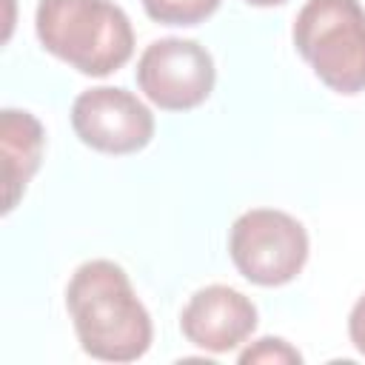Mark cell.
<instances>
[{
  "label": "cell",
  "instance_id": "cell-1",
  "mask_svg": "<svg viewBox=\"0 0 365 365\" xmlns=\"http://www.w3.org/2000/svg\"><path fill=\"white\" fill-rule=\"evenodd\" d=\"M66 308L80 348L94 359L134 362L151 348V317L111 259H88L71 274Z\"/></svg>",
  "mask_w": 365,
  "mask_h": 365
},
{
  "label": "cell",
  "instance_id": "cell-2",
  "mask_svg": "<svg viewBox=\"0 0 365 365\" xmlns=\"http://www.w3.org/2000/svg\"><path fill=\"white\" fill-rule=\"evenodd\" d=\"M34 29L48 54L88 77H106L134 54L131 20L111 0H40Z\"/></svg>",
  "mask_w": 365,
  "mask_h": 365
},
{
  "label": "cell",
  "instance_id": "cell-3",
  "mask_svg": "<svg viewBox=\"0 0 365 365\" xmlns=\"http://www.w3.org/2000/svg\"><path fill=\"white\" fill-rule=\"evenodd\" d=\"M291 34L297 51L331 91H365V9L359 0H308Z\"/></svg>",
  "mask_w": 365,
  "mask_h": 365
},
{
  "label": "cell",
  "instance_id": "cell-4",
  "mask_svg": "<svg viewBox=\"0 0 365 365\" xmlns=\"http://www.w3.org/2000/svg\"><path fill=\"white\" fill-rule=\"evenodd\" d=\"M228 254L248 282L277 288L305 268L308 231L297 217L279 208H251L234 220Z\"/></svg>",
  "mask_w": 365,
  "mask_h": 365
},
{
  "label": "cell",
  "instance_id": "cell-5",
  "mask_svg": "<svg viewBox=\"0 0 365 365\" xmlns=\"http://www.w3.org/2000/svg\"><path fill=\"white\" fill-rule=\"evenodd\" d=\"M214 57L197 40L163 37L137 60L140 91L163 111H191L214 91Z\"/></svg>",
  "mask_w": 365,
  "mask_h": 365
},
{
  "label": "cell",
  "instance_id": "cell-6",
  "mask_svg": "<svg viewBox=\"0 0 365 365\" xmlns=\"http://www.w3.org/2000/svg\"><path fill=\"white\" fill-rule=\"evenodd\" d=\"M74 134L103 154H134L154 137V114L143 100L117 86L83 91L71 106Z\"/></svg>",
  "mask_w": 365,
  "mask_h": 365
},
{
  "label": "cell",
  "instance_id": "cell-7",
  "mask_svg": "<svg viewBox=\"0 0 365 365\" xmlns=\"http://www.w3.org/2000/svg\"><path fill=\"white\" fill-rule=\"evenodd\" d=\"M257 328L254 302L228 285H205L191 294L180 314L182 336L211 354L240 348Z\"/></svg>",
  "mask_w": 365,
  "mask_h": 365
},
{
  "label": "cell",
  "instance_id": "cell-8",
  "mask_svg": "<svg viewBox=\"0 0 365 365\" xmlns=\"http://www.w3.org/2000/svg\"><path fill=\"white\" fill-rule=\"evenodd\" d=\"M46 128L31 111H0V157H3V214L14 211L34 171L40 168Z\"/></svg>",
  "mask_w": 365,
  "mask_h": 365
},
{
  "label": "cell",
  "instance_id": "cell-9",
  "mask_svg": "<svg viewBox=\"0 0 365 365\" xmlns=\"http://www.w3.org/2000/svg\"><path fill=\"white\" fill-rule=\"evenodd\" d=\"M145 14L163 26H197L208 20L220 0H140Z\"/></svg>",
  "mask_w": 365,
  "mask_h": 365
},
{
  "label": "cell",
  "instance_id": "cell-10",
  "mask_svg": "<svg viewBox=\"0 0 365 365\" xmlns=\"http://www.w3.org/2000/svg\"><path fill=\"white\" fill-rule=\"evenodd\" d=\"M240 362L242 365H251V362H268V365H285V362H302V354L297 348H291L285 339L279 336H262L257 339L254 345H248L242 354H240Z\"/></svg>",
  "mask_w": 365,
  "mask_h": 365
},
{
  "label": "cell",
  "instance_id": "cell-11",
  "mask_svg": "<svg viewBox=\"0 0 365 365\" xmlns=\"http://www.w3.org/2000/svg\"><path fill=\"white\" fill-rule=\"evenodd\" d=\"M348 334H351V342L354 348L365 356V294L354 302L351 308V317H348Z\"/></svg>",
  "mask_w": 365,
  "mask_h": 365
},
{
  "label": "cell",
  "instance_id": "cell-12",
  "mask_svg": "<svg viewBox=\"0 0 365 365\" xmlns=\"http://www.w3.org/2000/svg\"><path fill=\"white\" fill-rule=\"evenodd\" d=\"M248 6H259V9H268V6H282L285 0H245Z\"/></svg>",
  "mask_w": 365,
  "mask_h": 365
}]
</instances>
